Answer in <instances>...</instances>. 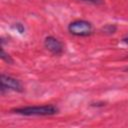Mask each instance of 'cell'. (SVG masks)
Listing matches in <instances>:
<instances>
[{"label": "cell", "mask_w": 128, "mask_h": 128, "mask_svg": "<svg viewBox=\"0 0 128 128\" xmlns=\"http://www.w3.org/2000/svg\"><path fill=\"white\" fill-rule=\"evenodd\" d=\"M0 82H1V88H0L1 94H4L5 91H8V90H12V91L19 92V93L24 91L22 83L18 79L14 78L12 76H9L6 74H1Z\"/></svg>", "instance_id": "3957f363"}, {"label": "cell", "mask_w": 128, "mask_h": 128, "mask_svg": "<svg viewBox=\"0 0 128 128\" xmlns=\"http://www.w3.org/2000/svg\"><path fill=\"white\" fill-rule=\"evenodd\" d=\"M1 59L3 60V61H5L6 63H8V64H13V59L11 58V56L8 54V53H6L5 52V50H4V48L2 47L1 48Z\"/></svg>", "instance_id": "8992f818"}, {"label": "cell", "mask_w": 128, "mask_h": 128, "mask_svg": "<svg viewBox=\"0 0 128 128\" xmlns=\"http://www.w3.org/2000/svg\"><path fill=\"white\" fill-rule=\"evenodd\" d=\"M117 31V26L115 24H106L104 25L102 28H101V32L103 34H106V35H112L114 33H116Z\"/></svg>", "instance_id": "5b68a950"}, {"label": "cell", "mask_w": 128, "mask_h": 128, "mask_svg": "<svg viewBox=\"0 0 128 128\" xmlns=\"http://www.w3.org/2000/svg\"><path fill=\"white\" fill-rule=\"evenodd\" d=\"M68 32L77 37H87L93 33L91 22L83 19H76L68 24Z\"/></svg>", "instance_id": "7a4b0ae2"}, {"label": "cell", "mask_w": 128, "mask_h": 128, "mask_svg": "<svg viewBox=\"0 0 128 128\" xmlns=\"http://www.w3.org/2000/svg\"><path fill=\"white\" fill-rule=\"evenodd\" d=\"M124 71H125V72H127V73H128V67H126V68H125V69H124Z\"/></svg>", "instance_id": "30bf717a"}, {"label": "cell", "mask_w": 128, "mask_h": 128, "mask_svg": "<svg viewBox=\"0 0 128 128\" xmlns=\"http://www.w3.org/2000/svg\"><path fill=\"white\" fill-rule=\"evenodd\" d=\"M13 28H15V29L20 33V34H22V33H24V32H25V27H24V25H23V24H21V23H19V22L14 23Z\"/></svg>", "instance_id": "52a82bcc"}, {"label": "cell", "mask_w": 128, "mask_h": 128, "mask_svg": "<svg viewBox=\"0 0 128 128\" xmlns=\"http://www.w3.org/2000/svg\"><path fill=\"white\" fill-rule=\"evenodd\" d=\"M11 112L23 116H51L57 114L59 109L53 104H45L13 108L11 109Z\"/></svg>", "instance_id": "6da1fadb"}, {"label": "cell", "mask_w": 128, "mask_h": 128, "mask_svg": "<svg viewBox=\"0 0 128 128\" xmlns=\"http://www.w3.org/2000/svg\"><path fill=\"white\" fill-rule=\"evenodd\" d=\"M123 41H124V43H126V44L128 45V34H127V36H126V37H124V38H123Z\"/></svg>", "instance_id": "9c48e42d"}, {"label": "cell", "mask_w": 128, "mask_h": 128, "mask_svg": "<svg viewBox=\"0 0 128 128\" xmlns=\"http://www.w3.org/2000/svg\"><path fill=\"white\" fill-rule=\"evenodd\" d=\"M44 47L53 55H61L64 51V45L63 43L54 36H47L44 39Z\"/></svg>", "instance_id": "277c9868"}, {"label": "cell", "mask_w": 128, "mask_h": 128, "mask_svg": "<svg viewBox=\"0 0 128 128\" xmlns=\"http://www.w3.org/2000/svg\"><path fill=\"white\" fill-rule=\"evenodd\" d=\"M82 1L91 2V3H94V4H98V3H101V0H82Z\"/></svg>", "instance_id": "ba28073f"}]
</instances>
